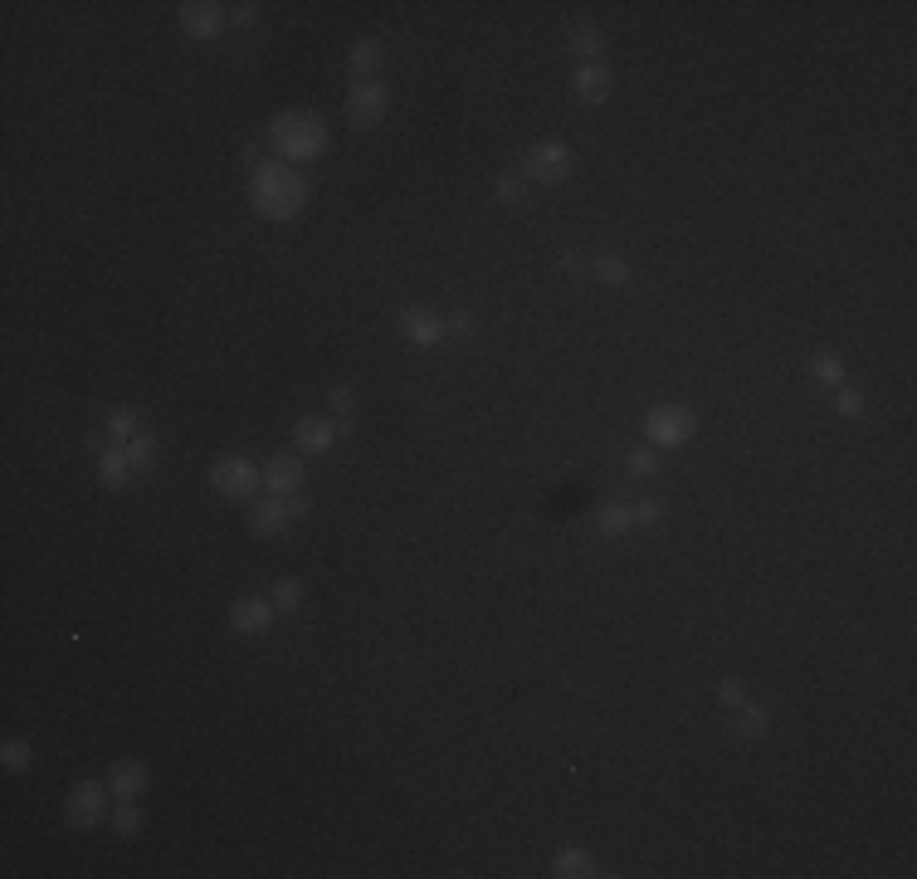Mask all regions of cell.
Segmentation results:
<instances>
[{"label":"cell","instance_id":"31","mask_svg":"<svg viewBox=\"0 0 917 879\" xmlns=\"http://www.w3.org/2000/svg\"><path fill=\"white\" fill-rule=\"evenodd\" d=\"M630 518H634V523H649V527H654V523L664 518V503L644 499V503H634V509H630Z\"/></svg>","mask_w":917,"mask_h":879},{"label":"cell","instance_id":"18","mask_svg":"<svg viewBox=\"0 0 917 879\" xmlns=\"http://www.w3.org/2000/svg\"><path fill=\"white\" fill-rule=\"evenodd\" d=\"M551 870H557L561 879H591V875H596V865H591L586 850H561L557 860H551Z\"/></svg>","mask_w":917,"mask_h":879},{"label":"cell","instance_id":"30","mask_svg":"<svg viewBox=\"0 0 917 879\" xmlns=\"http://www.w3.org/2000/svg\"><path fill=\"white\" fill-rule=\"evenodd\" d=\"M630 469H634V474H654V469H659V454H654V444H644V450L630 454Z\"/></svg>","mask_w":917,"mask_h":879},{"label":"cell","instance_id":"28","mask_svg":"<svg viewBox=\"0 0 917 879\" xmlns=\"http://www.w3.org/2000/svg\"><path fill=\"white\" fill-rule=\"evenodd\" d=\"M327 401H332V410H337V420H342V435H347V430H351V406H357V401H351V391H347V386H332Z\"/></svg>","mask_w":917,"mask_h":879},{"label":"cell","instance_id":"22","mask_svg":"<svg viewBox=\"0 0 917 879\" xmlns=\"http://www.w3.org/2000/svg\"><path fill=\"white\" fill-rule=\"evenodd\" d=\"M152 460H156V440L152 435H132L128 440V464H132V469H152Z\"/></svg>","mask_w":917,"mask_h":879},{"label":"cell","instance_id":"25","mask_svg":"<svg viewBox=\"0 0 917 879\" xmlns=\"http://www.w3.org/2000/svg\"><path fill=\"white\" fill-rule=\"evenodd\" d=\"M571 49H576V54H600V29L596 25H571Z\"/></svg>","mask_w":917,"mask_h":879},{"label":"cell","instance_id":"5","mask_svg":"<svg viewBox=\"0 0 917 879\" xmlns=\"http://www.w3.org/2000/svg\"><path fill=\"white\" fill-rule=\"evenodd\" d=\"M385 108H391V93H385L381 79H361V84L347 93V122L357 132L376 128V122L385 118Z\"/></svg>","mask_w":917,"mask_h":879},{"label":"cell","instance_id":"10","mask_svg":"<svg viewBox=\"0 0 917 879\" xmlns=\"http://www.w3.org/2000/svg\"><path fill=\"white\" fill-rule=\"evenodd\" d=\"M401 333L410 337L415 347H434L450 328H444V318H434L430 308H405V313H401Z\"/></svg>","mask_w":917,"mask_h":879},{"label":"cell","instance_id":"33","mask_svg":"<svg viewBox=\"0 0 917 879\" xmlns=\"http://www.w3.org/2000/svg\"><path fill=\"white\" fill-rule=\"evenodd\" d=\"M835 406H839V416H863V396H859V391H839Z\"/></svg>","mask_w":917,"mask_h":879},{"label":"cell","instance_id":"16","mask_svg":"<svg viewBox=\"0 0 917 879\" xmlns=\"http://www.w3.org/2000/svg\"><path fill=\"white\" fill-rule=\"evenodd\" d=\"M381 59H385L381 39H357V45H351V54H347V64H351V74L371 79V74L381 69Z\"/></svg>","mask_w":917,"mask_h":879},{"label":"cell","instance_id":"13","mask_svg":"<svg viewBox=\"0 0 917 879\" xmlns=\"http://www.w3.org/2000/svg\"><path fill=\"white\" fill-rule=\"evenodd\" d=\"M293 440H298V450H303V454H327L332 440H337V426L322 420V416H303L293 426Z\"/></svg>","mask_w":917,"mask_h":879},{"label":"cell","instance_id":"9","mask_svg":"<svg viewBox=\"0 0 917 879\" xmlns=\"http://www.w3.org/2000/svg\"><path fill=\"white\" fill-rule=\"evenodd\" d=\"M274 601H264V596H244V601L229 606V626L239 630V635H264L268 626H274Z\"/></svg>","mask_w":917,"mask_h":879},{"label":"cell","instance_id":"34","mask_svg":"<svg viewBox=\"0 0 917 879\" xmlns=\"http://www.w3.org/2000/svg\"><path fill=\"white\" fill-rule=\"evenodd\" d=\"M717 699H723L727 709H742L747 694H742V684H737V679H727V684H717Z\"/></svg>","mask_w":917,"mask_h":879},{"label":"cell","instance_id":"36","mask_svg":"<svg viewBox=\"0 0 917 879\" xmlns=\"http://www.w3.org/2000/svg\"><path fill=\"white\" fill-rule=\"evenodd\" d=\"M254 10L259 5H235V10H229V20H235L239 29H249V25H254Z\"/></svg>","mask_w":917,"mask_h":879},{"label":"cell","instance_id":"20","mask_svg":"<svg viewBox=\"0 0 917 879\" xmlns=\"http://www.w3.org/2000/svg\"><path fill=\"white\" fill-rule=\"evenodd\" d=\"M298 601H303V582L298 576H284V582H274V611L278 616H293Z\"/></svg>","mask_w":917,"mask_h":879},{"label":"cell","instance_id":"8","mask_svg":"<svg viewBox=\"0 0 917 879\" xmlns=\"http://www.w3.org/2000/svg\"><path fill=\"white\" fill-rule=\"evenodd\" d=\"M181 29L191 39H215L225 29V5H215V0H186L181 5Z\"/></svg>","mask_w":917,"mask_h":879},{"label":"cell","instance_id":"24","mask_svg":"<svg viewBox=\"0 0 917 879\" xmlns=\"http://www.w3.org/2000/svg\"><path fill=\"white\" fill-rule=\"evenodd\" d=\"M596 523H600V533H606V537H620V533H630L634 518H630V509H620V503H615V509H600Z\"/></svg>","mask_w":917,"mask_h":879},{"label":"cell","instance_id":"14","mask_svg":"<svg viewBox=\"0 0 917 879\" xmlns=\"http://www.w3.org/2000/svg\"><path fill=\"white\" fill-rule=\"evenodd\" d=\"M108 787H112V796H122V801H137V796L147 792V762H112Z\"/></svg>","mask_w":917,"mask_h":879},{"label":"cell","instance_id":"2","mask_svg":"<svg viewBox=\"0 0 917 879\" xmlns=\"http://www.w3.org/2000/svg\"><path fill=\"white\" fill-rule=\"evenodd\" d=\"M268 142L278 147L284 162H318L327 152V122L318 112H303V108H288L268 122Z\"/></svg>","mask_w":917,"mask_h":879},{"label":"cell","instance_id":"23","mask_svg":"<svg viewBox=\"0 0 917 879\" xmlns=\"http://www.w3.org/2000/svg\"><path fill=\"white\" fill-rule=\"evenodd\" d=\"M596 278H600V284H615V288H620L624 278H630V269H624L620 254H600V260H596Z\"/></svg>","mask_w":917,"mask_h":879},{"label":"cell","instance_id":"29","mask_svg":"<svg viewBox=\"0 0 917 879\" xmlns=\"http://www.w3.org/2000/svg\"><path fill=\"white\" fill-rule=\"evenodd\" d=\"M108 435L112 440H132L137 430H132V410H112L108 416Z\"/></svg>","mask_w":917,"mask_h":879},{"label":"cell","instance_id":"35","mask_svg":"<svg viewBox=\"0 0 917 879\" xmlns=\"http://www.w3.org/2000/svg\"><path fill=\"white\" fill-rule=\"evenodd\" d=\"M444 328H450L454 337H474V318H468V313H454V318H444Z\"/></svg>","mask_w":917,"mask_h":879},{"label":"cell","instance_id":"12","mask_svg":"<svg viewBox=\"0 0 917 879\" xmlns=\"http://www.w3.org/2000/svg\"><path fill=\"white\" fill-rule=\"evenodd\" d=\"M571 88H576L581 103H606L610 88H615V74H610L606 64H581L576 79H571Z\"/></svg>","mask_w":917,"mask_h":879},{"label":"cell","instance_id":"15","mask_svg":"<svg viewBox=\"0 0 917 879\" xmlns=\"http://www.w3.org/2000/svg\"><path fill=\"white\" fill-rule=\"evenodd\" d=\"M288 523H293V518H288L284 499H274V503H264V509L249 513V533H254V537H284Z\"/></svg>","mask_w":917,"mask_h":879},{"label":"cell","instance_id":"19","mask_svg":"<svg viewBox=\"0 0 917 879\" xmlns=\"http://www.w3.org/2000/svg\"><path fill=\"white\" fill-rule=\"evenodd\" d=\"M766 728H771L766 709H756V703H742V709H737V733H742V738H766Z\"/></svg>","mask_w":917,"mask_h":879},{"label":"cell","instance_id":"32","mask_svg":"<svg viewBox=\"0 0 917 879\" xmlns=\"http://www.w3.org/2000/svg\"><path fill=\"white\" fill-rule=\"evenodd\" d=\"M498 201H523V176H498Z\"/></svg>","mask_w":917,"mask_h":879},{"label":"cell","instance_id":"26","mask_svg":"<svg viewBox=\"0 0 917 879\" xmlns=\"http://www.w3.org/2000/svg\"><path fill=\"white\" fill-rule=\"evenodd\" d=\"M29 758H35V752H29V742H20V738H10L5 748H0V762H5L10 772H25Z\"/></svg>","mask_w":917,"mask_h":879},{"label":"cell","instance_id":"1","mask_svg":"<svg viewBox=\"0 0 917 879\" xmlns=\"http://www.w3.org/2000/svg\"><path fill=\"white\" fill-rule=\"evenodd\" d=\"M249 201L264 220H293L308 205V181L288 162H259L254 176H249Z\"/></svg>","mask_w":917,"mask_h":879},{"label":"cell","instance_id":"11","mask_svg":"<svg viewBox=\"0 0 917 879\" xmlns=\"http://www.w3.org/2000/svg\"><path fill=\"white\" fill-rule=\"evenodd\" d=\"M264 484L268 493H303V460L298 454H274L264 464Z\"/></svg>","mask_w":917,"mask_h":879},{"label":"cell","instance_id":"4","mask_svg":"<svg viewBox=\"0 0 917 879\" xmlns=\"http://www.w3.org/2000/svg\"><path fill=\"white\" fill-rule=\"evenodd\" d=\"M693 430H698V420H693V410H683V406H654L649 416H644V435H649V444H664V450L693 440Z\"/></svg>","mask_w":917,"mask_h":879},{"label":"cell","instance_id":"27","mask_svg":"<svg viewBox=\"0 0 917 879\" xmlns=\"http://www.w3.org/2000/svg\"><path fill=\"white\" fill-rule=\"evenodd\" d=\"M112 831H118V835H137V831H142L137 801H122V806H118V816H112Z\"/></svg>","mask_w":917,"mask_h":879},{"label":"cell","instance_id":"6","mask_svg":"<svg viewBox=\"0 0 917 879\" xmlns=\"http://www.w3.org/2000/svg\"><path fill=\"white\" fill-rule=\"evenodd\" d=\"M108 792L112 787H103V782H78V787L69 792V801H64V821L74 825V831H93V825L108 816Z\"/></svg>","mask_w":917,"mask_h":879},{"label":"cell","instance_id":"7","mask_svg":"<svg viewBox=\"0 0 917 879\" xmlns=\"http://www.w3.org/2000/svg\"><path fill=\"white\" fill-rule=\"evenodd\" d=\"M571 167H576V157H571V147H566V142H557V137L537 142V147L527 152V176H533V181H541V186L566 181Z\"/></svg>","mask_w":917,"mask_h":879},{"label":"cell","instance_id":"21","mask_svg":"<svg viewBox=\"0 0 917 879\" xmlns=\"http://www.w3.org/2000/svg\"><path fill=\"white\" fill-rule=\"evenodd\" d=\"M810 371H815L820 381H830V386L844 381V361L835 357V352H815V357H810Z\"/></svg>","mask_w":917,"mask_h":879},{"label":"cell","instance_id":"17","mask_svg":"<svg viewBox=\"0 0 917 879\" xmlns=\"http://www.w3.org/2000/svg\"><path fill=\"white\" fill-rule=\"evenodd\" d=\"M98 474H103V484H108V489H122V484H128V474H132L128 450H103V454H98Z\"/></svg>","mask_w":917,"mask_h":879},{"label":"cell","instance_id":"3","mask_svg":"<svg viewBox=\"0 0 917 879\" xmlns=\"http://www.w3.org/2000/svg\"><path fill=\"white\" fill-rule=\"evenodd\" d=\"M211 484H215V493H225V499H249V493L264 484V474H259L254 460H244V454H220V460L211 464Z\"/></svg>","mask_w":917,"mask_h":879}]
</instances>
